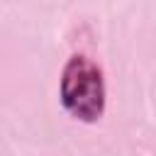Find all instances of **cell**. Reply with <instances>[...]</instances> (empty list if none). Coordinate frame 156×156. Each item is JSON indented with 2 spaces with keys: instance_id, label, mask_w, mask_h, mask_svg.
<instances>
[{
  "instance_id": "6da1fadb",
  "label": "cell",
  "mask_w": 156,
  "mask_h": 156,
  "mask_svg": "<svg viewBox=\"0 0 156 156\" xmlns=\"http://www.w3.org/2000/svg\"><path fill=\"white\" fill-rule=\"evenodd\" d=\"M61 102L66 112L80 122H98L105 112V83L100 68L85 58L73 56L61 76Z\"/></svg>"
}]
</instances>
